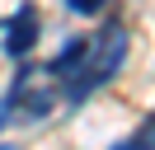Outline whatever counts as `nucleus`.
Segmentation results:
<instances>
[{
	"label": "nucleus",
	"instance_id": "20e7f679",
	"mask_svg": "<svg viewBox=\"0 0 155 150\" xmlns=\"http://www.w3.org/2000/svg\"><path fill=\"white\" fill-rule=\"evenodd\" d=\"M33 70H38V66H19V70H14V84L5 89V99H0V131H5L14 117H19V99H24V89H28Z\"/></svg>",
	"mask_w": 155,
	"mask_h": 150
},
{
	"label": "nucleus",
	"instance_id": "f257e3e1",
	"mask_svg": "<svg viewBox=\"0 0 155 150\" xmlns=\"http://www.w3.org/2000/svg\"><path fill=\"white\" fill-rule=\"evenodd\" d=\"M127 47H132L127 24H117V19H113V24H104L94 38H89V52L71 66V75H61V80H57V94L71 103V108L89 103L104 84L117 80V70L127 66Z\"/></svg>",
	"mask_w": 155,
	"mask_h": 150
},
{
	"label": "nucleus",
	"instance_id": "39448f33",
	"mask_svg": "<svg viewBox=\"0 0 155 150\" xmlns=\"http://www.w3.org/2000/svg\"><path fill=\"white\" fill-rule=\"evenodd\" d=\"M85 52H89V38H80V33H75V38H66V42H61V52L52 56V61L42 66V70H47L52 80H61V75H71V66H75Z\"/></svg>",
	"mask_w": 155,
	"mask_h": 150
},
{
	"label": "nucleus",
	"instance_id": "7ed1b4c3",
	"mask_svg": "<svg viewBox=\"0 0 155 150\" xmlns=\"http://www.w3.org/2000/svg\"><path fill=\"white\" fill-rule=\"evenodd\" d=\"M57 99H61L57 89H33V80H28V89H24V99H19V122H42Z\"/></svg>",
	"mask_w": 155,
	"mask_h": 150
},
{
	"label": "nucleus",
	"instance_id": "6e6552de",
	"mask_svg": "<svg viewBox=\"0 0 155 150\" xmlns=\"http://www.w3.org/2000/svg\"><path fill=\"white\" fill-rule=\"evenodd\" d=\"M0 150H19V145H10V141H5V145H0Z\"/></svg>",
	"mask_w": 155,
	"mask_h": 150
},
{
	"label": "nucleus",
	"instance_id": "f03ea898",
	"mask_svg": "<svg viewBox=\"0 0 155 150\" xmlns=\"http://www.w3.org/2000/svg\"><path fill=\"white\" fill-rule=\"evenodd\" d=\"M42 38V19H38V5L33 0H24L19 9H14L10 19H5V56H14V61H24V56L38 47Z\"/></svg>",
	"mask_w": 155,
	"mask_h": 150
},
{
	"label": "nucleus",
	"instance_id": "0eeeda50",
	"mask_svg": "<svg viewBox=\"0 0 155 150\" xmlns=\"http://www.w3.org/2000/svg\"><path fill=\"white\" fill-rule=\"evenodd\" d=\"M104 5H108V0H66V9H71V14H85V19H89V14H99Z\"/></svg>",
	"mask_w": 155,
	"mask_h": 150
},
{
	"label": "nucleus",
	"instance_id": "423d86ee",
	"mask_svg": "<svg viewBox=\"0 0 155 150\" xmlns=\"http://www.w3.org/2000/svg\"><path fill=\"white\" fill-rule=\"evenodd\" d=\"M113 150H155V112H150V117H141V127H136L132 136H122Z\"/></svg>",
	"mask_w": 155,
	"mask_h": 150
}]
</instances>
